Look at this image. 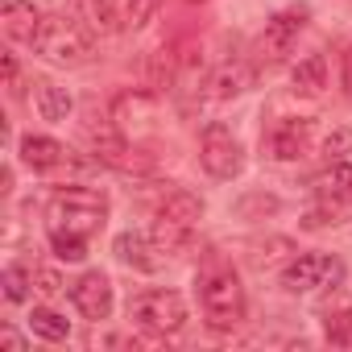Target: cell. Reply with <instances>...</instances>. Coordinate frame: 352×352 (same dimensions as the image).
<instances>
[{
    "label": "cell",
    "mask_w": 352,
    "mask_h": 352,
    "mask_svg": "<svg viewBox=\"0 0 352 352\" xmlns=\"http://www.w3.org/2000/svg\"><path fill=\"white\" fill-rule=\"evenodd\" d=\"M108 112H112V120L124 133L129 129H149V120H153V96L149 91H120Z\"/></svg>",
    "instance_id": "obj_12"
},
{
    "label": "cell",
    "mask_w": 352,
    "mask_h": 352,
    "mask_svg": "<svg viewBox=\"0 0 352 352\" xmlns=\"http://www.w3.org/2000/svg\"><path fill=\"white\" fill-rule=\"evenodd\" d=\"M344 282V261L327 257V253H302L294 261H286L282 270V286L290 294H315V290H336Z\"/></svg>",
    "instance_id": "obj_5"
},
{
    "label": "cell",
    "mask_w": 352,
    "mask_h": 352,
    "mask_svg": "<svg viewBox=\"0 0 352 352\" xmlns=\"http://www.w3.org/2000/svg\"><path fill=\"white\" fill-rule=\"evenodd\" d=\"M34 286H38L46 298H54V294L63 290V278H58V270H34Z\"/></svg>",
    "instance_id": "obj_27"
},
{
    "label": "cell",
    "mask_w": 352,
    "mask_h": 352,
    "mask_svg": "<svg viewBox=\"0 0 352 352\" xmlns=\"http://www.w3.org/2000/svg\"><path fill=\"white\" fill-rule=\"evenodd\" d=\"M21 162L30 166V170H38V174H50V170H63V166H71V149L67 145H58L54 137H21Z\"/></svg>",
    "instance_id": "obj_11"
},
{
    "label": "cell",
    "mask_w": 352,
    "mask_h": 352,
    "mask_svg": "<svg viewBox=\"0 0 352 352\" xmlns=\"http://www.w3.org/2000/svg\"><path fill=\"white\" fill-rule=\"evenodd\" d=\"M0 286H5V298H9V302H25V298H30L34 278H30L21 265H9V270H5V278H0Z\"/></svg>",
    "instance_id": "obj_24"
},
{
    "label": "cell",
    "mask_w": 352,
    "mask_h": 352,
    "mask_svg": "<svg viewBox=\"0 0 352 352\" xmlns=\"http://www.w3.org/2000/svg\"><path fill=\"white\" fill-rule=\"evenodd\" d=\"M30 331L34 336H42V340H67L71 336V319H63L54 307H34V315H30Z\"/></svg>",
    "instance_id": "obj_20"
},
{
    "label": "cell",
    "mask_w": 352,
    "mask_h": 352,
    "mask_svg": "<svg viewBox=\"0 0 352 352\" xmlns=\"http://www.w3.org/2000/svg\"><path fill=\"white\" fill-rule=\"evenodd\" d=\"M42 21H46V13L34 5V0H5V9H0V25H5V34L13 38V42H38V34H42Z\"/></svg>",
    "instance_id": "obj_10"
},
{
    "label": "cell",
    "mask_w": 352,
    "mask_h": 352,
    "mask_svg": "<svg viewBox=\"0 0 352 352\" xmlns=\"http://www.w3.org/2000/svg\"><path fill=\"white\" fill-rule=\"evenodd\" d=\"M191 236H195V228H191V224H179V220L162 216V212H157V220H153V228H149V241H153V245H157V253H166V257L187 253V249H191Z\"/></svg>",
    "instance_id": "obj_16"
},
{
    "label": "cell",
    "mask_w": 352,
    "mask_h": 352,
    "mask_svg": "<svg viewBox=\"0 0 352 352\" xmlns=\"http://www.w3.org/2000/svg\"><path fill=\"white\" fill-rule=\"evenodd\" d=\"M307 17H311V9L307 5H290V9H282V13H274L270 21H265V30H261V54L265 58H286L290 54V46L298 42V34H302V25H307Z\"/></svg>",
    "instance_id": "obj_7"
},
{
    "label": "cell",
    "mask_w": 352,
    "mask_h": 352,
    "mask_svg": "<svg viewBox=\"0 0 352 352\" xmlns=\"http://www.w3.org/2000/svg\"><path fill=\"white\" fill-rule=\"evenodd\" d=\"M157 9H162V0H129L124 5V30H145Z\"/></svg>",
    "instance_id": "obj_25"
},
{
    "label": "cell",
    "mask_w": 352,
    "mask_h": 352,
    "mask_svg": "<svg viewBox=\"0 0 352 352\" xmlns=\"http://www.w3.org/2000/svg\"><path fill=\"white\" fill-rule=\"evenodd\" d=\"M253 87V71L245 67V63H224L220 71H212V79H208V96L212 100H236V96H245Z\"/></svg>",
    "instance_id": "obj_14"
},
{
    "label": "cell",
    "mask_w": 352,
    "mask_h": 352,
    "mask_svg": "<svg viewBox=\"0 0 352 352\" xmlns=\"http://www.w3.org/2000/svg\"><path fill=\"white\" fill-rule=\"evenodd\" d=\"M5 79H9V87L17 83V58L13 54H5Z\"/></svg>",
    "instance_id": "obj_30"
},
{
    "label": "cell",
    "mask_w": 352,
    "mask_h": 352,
    "mask_svg": "<svg viewBox=\"0 0 352 352\" xmlns=\"http://www.w3.org/2000/svg\"><path fill=\"white\" fill-rule=\"evenodd\" d=\"M34 108H38V116L42 120H50V124H63L67 116H71V96H67V87H58L54 79H34Z\"/></svg>",
    "instance_id": "obj_15"
},
{
    "label": "cell",
    "mask_w": 352,
    "mask_h": 352,
    "mask_svg": "<svg viewBox=\"0 0 352 352\" xmlns=\"http://www.w3.org/2000/svg\"><path fill=\"white\" fill-rule=\"evenodd\" d=\"M0 344L13 348V352H21V348H25V336H21V331H13V327H0Z\"/></svg>",
    "instance_id": "obj_29"
},
{
    "label": "cell",
    "mask_w": 352,
    "mask_h": 352,
    "mask_svg": "<svg viewBox=\"0 0 352 352\" xmlns=\"http://www.w3.org/2000/svg\"><path fill=\"white\" fill-rule=\"evenodd\" d=\"M340 87H344V96L352 100V46L340 54Z\"/></svg>",
    "instance_id": "obj_28"
},
{
    "label": "cell",
    "mask_w": 352,
    "mask_h": 352,
    "mask_svg": "<svg viewBox=\"0 0 352 352\" xmlns=\"http://www.w3.org/2000/svg\"><path fill=\"white\" fill-rule=\"evenodd\" d=\"M50 249H54L58 261L79 265V261L87 257V236H83V232H67V228H50Z\"/></svg>",
    "instance_id": "obj_21"
},
{
    "label": "cell",
    "mask_w": 352,
    "mask_h": 352,
    "mask_svg": "<svg viewBox=\"0 0 352 352\" xmlns=\"http://www.w3.org/2000/svg\"><path fill=\"white\" fill-rule=\"evenodd\" d=\"M46 216H50V228H67V232L91 236V232H100L108 224V195L96 191V187H63L50 199Z\"/></svg>",
    "instance_id": "obj_3"
},
{
    "label": "cell",
    "mask_w": 352,
    "mask_h": 352,
    "mask_svg": "<svg viewBox=\"0 0 352 352\" xmlns=\"http://www.w3.org/2000/svg\"><path fill=\"white\" fill-rule=\"evenodd\" d=\"M199 162H204V170L212 179H236L245 170V149H241V141H236V133L228 124L212 120L204 129V141H199Z\"/></svg>",
    "instance_id": "obj_6"
},
{
    "label": "cell",
    "mask_w": 352,
    "mask_h": 352,
    "mask_svg": "<svg viewBox=\"0 0 352 352\" xmlns=\"http://www.w3.org/2000/svg\"><path fill=\"white\" fill-rule=\"evenodd\" d=\"M199 302L216 331H228L245 319V286L232 265H208L199 274Z\"/></svg>",
    "instance_id": "obj_1"
},
{
    "label": "cell",
    "mask_w": 352,
    "mask_h": 352,
    "mask_svg": "<svg viewBox=\"0 0 352 352\" xmlns=\"http://www.w3.org/2000/svg\"><path fill=\"white\" fill-rule=\"evenodd\" d=\"M112 253H116V261H124L129 270H141V274H153L157 270V245L149 241V236H141V232H120L116 241H112Z\"/></svg>",
    "instance_id": "obj_13"
},
{
    "label": "cell",
    "mask_w": 352,
    "mask_h": 352,
    "mask_svg": "<svg viewBox=\"0 0 352 352\" xmlns=\"http://www.w3.org/2000/svg\"><path fill=\"white\" fill-rule=\"evenodd\" d=\"M307 141H311V120H302V116H286V120H278V124L270 129V137H265V153L278 157V162H294V157L307 153Z\"/></svg>",
    "instance_id": "obj_9"
},
{
    "label": "cell",
    "mask_w": 352,
    "mask_h": 352,
    "mask_svg": "<svg viewBox=\"0 0 352 352\" xmlns=\"http://www.w3.org/2000/svg\"><path fill=\"white\" fill-rule=\"evenodd\" d=\"M290 83H294L298 96H319V91L327 87V58H323V54H307V58H298L294 71H290Z\"/></svg>",
    "instance_id": "obj_19"
},
{
    "label": "cell",
    "mask_w": 352,
    "mask_h": 352,
    "mask_svg": "<svg viewBox=\"0 0 352 352\" xmlns=\"http://www.w3.org/2000/svg\"><path fill=\"white\" fill-rule=\"evenodd\" d=\"M34 50H38L46 63L75 71V67H87V63H91V34H87L75 17H67V13H46Z\"/></svg>",
    "instance_id": "obj_2"
},
{
    "label": "cell",
    "mask_w": 352,
    "mask_h": 352,
    "mask_svg": "<svg viewBox=\"0 0 352 352\" xmlns=\"http://www.w3.org/2000/svg\"><path fill=\"white\" fill-rule=\"evenodd\" d=\"M91 25L100 34H116L124 25V13L116 9V0H91Z\"/></svg>",
    "instance_id": "obj_22"
},
{
    "label": "cell",
    "mask_w": 352,
    "mask_h": 352,
    "mask_svg": "<svg viewBox=\"0 0 352 352\" xmlns=\"http://www.w3.org/2000/svg\"><path fill=\"white\" fill-rule=\"evenodd\" d=\"M162 216H170V220H179V224H199L204 220V199L195 195V191H187V187H174V191H166V199H162V208H157Z\"/></svg>",
    "instance_id": "obj_18"
},
{
    "label": "cell",
    "mask_w": 352,
    "mask_h": 352,
    "mask_svg": "<svg viewBox=\"0 0 352 352\" xmlns=\"http://www.w3.org/2000/svg\"><path fill=\"white\" fill-rule=\"evenodd\" d=\"M71 302L83 319H108L112 315V282L100 270H87L79 282H71Z\"/></svg>",
    "instance_id": "obj_8"
},
{
    "label": "cell",
    "mask_w": 352,
    "mask_h": 352,
    "mask_svg": "<svg viewBox=\"0 0 352 352\" xmlns=\"http://www.w3.org/2000/svg\"><path fill=\"white\" fill-rule=\"evenodd\" d=\"M315 195L319 199H331V204H352V166L340 157V162H327V170L315 179Z\"/></svg>",
    "instance_id": "obj_17"
},
{
    "label": "cell",
    "mask_w": 352,
    "mask_h": 352,
    "mask_svg": "<svg viewBox=\"0 0 352 352\" xmlns=\"http://www.w3.org/2000/svg\"><path fill=\"white\" fill-rule=\"evenodd\" d=\"M323 153H327V162H340L344 153H352V129H331L323 137Z\"/></svg>",
    "instance_id": "obj_26"
},
{
    "label": "cell",
    "mask_w": 352,
    "mask_h": 352,
    "mask_svg": "<svg viewBox=\"0 0 352 352\" xmlns=\"http://www.w3.org/2000/svg\"><path fill=\"white\" fill-rule=\"evenodd\" d=\"M323 336L336 348H352V311H336L323 319Z\"/></svg>",
    "instance_id": "obj_23"
},
{
    "label": "cell",
    "mask_w": 352,
    "mask_h": 352,
    "mask_svg": "<svg viewBox=\"0 0 352 352\" xmlns=\"http://www.w3.org/2000/svg\"><path fill=\"white\" fill-rule=\"evenodd\" d=\"M129 319L153 336H174L187 323V302L179 290H141L129 302Z\"/></svg>",
    "instance_id": "obj_4"
}]
</instances>
